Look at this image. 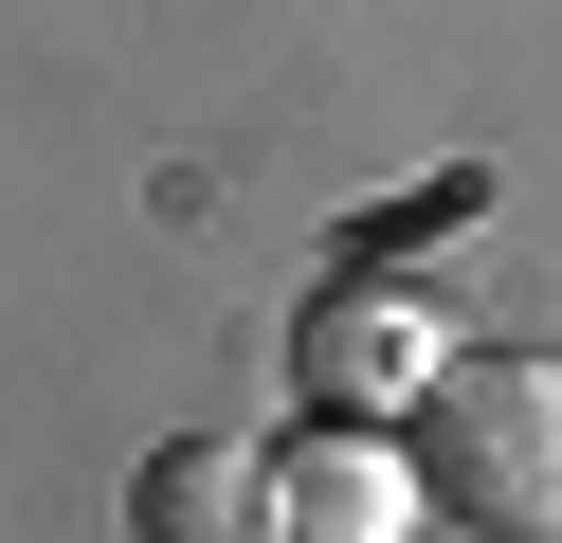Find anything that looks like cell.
Masks as SVG:
<instances>
[{"instance_id": "cell-2", "label": "cell", "mask_w": 562, "mask_h": 543, "mask_svg": "<svg viewBox=\"0 0 562 543\" xmlns=\"http://www.w3.org/2000/svg\"><path fill=\"white\" fill-rule=\"evenodd\" d=\"M436 507H417V453L363 417L291 434V453H255V543H417Z\"/></svg>"}, {"instance_id": "cell-1", "label": "cell", "mask_w": 562, "mask_h": 543, "mask_svg": "<svg viewBox=\"0 0 562 543\" xmlns=\"http://www.w3.org/2000/svg\"><path fill=\"white\" fill-rule=\"evenodd\" d=\"M417 507L472 543H562V362L544 344H453L400 417Z\"/></svg>"}, {"instance_id": "cell-3", "label": "cell", "mask_w": 562, "mask_h": 543, "mask_svg": "<svg viewBox=\"0 0 562 543\" xmlns=\"http://www.w3.org/2000/svg\"><path fill=\"white\" fill-rule=\"evenodd\" d=\"M436 362H453V344H436V290H381V272H363V290H327V308H308V344H291V381L327 398V417H363V434H400Z\"/></svg>"}, {"instance_id": "cell-4", "label": "cell", "mask_w": 562, "mask_h": 543, "mask_svg": "<svg viewBox=\"0 0 562 543\" xmlns=\"http://www.w3.org/2000/svg\"><path fill=\"white\" fill-rule=\"evenodd\" d=\"M127 543H255V453L236 434H164L127 471Z\"/></svg>"}]
</instances>
